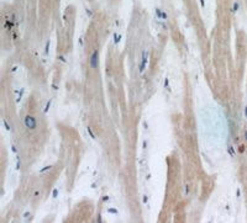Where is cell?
<instances>
[{
	"mask_svg": "<svg viewBox=\"0 0 247 223\" xmlns=\"http://www.w3.org/2000/svg\"><path fill=\"white\" fill-rule=\"evenodd\" d=\"M119 41H120V36H117V35H115V43H117Z\"/></svg>",
	"mask_w": 247,
	"mask_h": 223,
	"instance_id": "obj_8",
	"label": "cell"
},
{
	"mask_svg": "<svg viewBox=\"0 0 247 223\" xmlns=\"http://www.w3.org/2000/svg\"><path fill=\"white\" fill-rule=\"evenodd\" d=\"M156 12H157V16H158V17H161V18H167L166 12L161 11V10H159V9H157V10H156Z\"/></svg>",
	"mask_w": 247,
	"mask_h": 223,
	"instance_id": "obj_4",
	"label": "cell"
},
{
	"mask_svg": "<svg viewBox=\"0 0 247 223\" xmlns=\"http://www.w3.org/2000/svg\"><path fill=\"white\" fill-rule=\"evenodd\" d=\"M59 59H61V60H62V62H66V59H64V58H63V55H59Z\"/></svg>",
	"mask_w": 247,
	"mask_h": 223,
	"instance_id": "obj_11",
	"label": "cell"
},
{
	"mask_svg": "<svg viewBox=\"0 0 247 223\" xmlns=\"http://www.w3.org/2000/svg\"><path fill=\"white\" fill-rule=\"evenodd\" d=\"M245 116H246V117H247V106H246V107H245Z\"/></svg>",
	"mask_w": 247,
	"mask_h": 223,
	"instance_id": "obj_14",
	"label": "cell"
},
{
	"mask_svg": "<svg viewBox=\"0 0 247 223\" xmlns=\"http://www.w3.org/2000/svg\"><path fill=\"white\" fill-rule=\"evenodd\" d=\"M239 9V4H234V11H236Z\"/></svg>",
	"mask_w": 247,
	"mask_h": 223,
	"instance_id": "obj_9",
	"label": "cell"
},
{
	"mask_svg": "<svg viewBox=\"0 0 247 223\" xmlns=\"http://www.w3.org/2000/svg\"><path fill=\"white\" fill-rule=\"evenodd\" d=\"M146 63H147V52H143L142 54V62H141V66H140V72H143V69L146 67Z\"/></svg>",
	"mask_w": 247,
	"mask_h": 223,
	"instance_id": "obj_3",
	"label": "cell"
},
{
	"mask_svg": "<svg viewBox=\"0 0 247 223\" xmlns=\"http://www.w3.org/2000/svg\"><path fill=\"white\" fill-rule=\"evenodd\" d=\"M48 169H51V166H46L45 169H42V171H46V170H48Z\"/></svg>",
	"mask_w": 247,
	"mask_h": 223,
	"instance_id": "obj_12",
	"label": "cell"
},
{
	"mask_svg": "<svg viewBox=\"0 0 247 223\" xmlns=\"http://www.w3.org/2000/svg\"><path fill=\"white\" fill-rule=\"evenodd\" d=\"M168 85H169V83H168V79H166V80H164V86H166V88H168Z\"/></svg>",
	"mask_w": 247,
	"mask_h": 223,
	"instance_id": "obj_10",
	"label": "cell"
},
{
	"mask_svg": "<svg viewBox=\"0 0 247 223\" xmlns=\"http://www.w3.org/2000/svg\"><path fill=\"white\" fill-rule=\"evenodd\" d=\"M86 131H88V133H89V136H90L91 138H93V139H95V134L93 133V131H91V128H90L89 126H88V127H86Z\"/></svg>",
	"mask_w": 247,
	"mask_h": 223,
	"instance_id": "obj_5",
	"label": "cell"
},
{
	"mask_svg": "<svg viewBox=\"0 0 247 223\" xmlns=\"http://www.w3.org/2000/svg\"><path fill=\"white\" fill-rule=\"evenodd\" d=\"M228 152H230V154L234 157V150H232V147H228Z\"/></svg>",
	"mask_w": 247,
	"mask_h": 223,
	"instance_id": "obj_7",
	"label": "cell"
},
{
	"mask_svg": "<svg viewBox=\"0 0 247 223\" xmlns=\"http://www.w3.org/2000/svg\"><path fill=\"white\" fill-rule=\"evenodd\" d=\"M98 64H99V52L98 51H94L93 54H91L90 58H89V66L91 68H97Z\"/></svg>",
	"mask_w": 247,
	"mask_h": 223,
	"instance_id": "obj_2",
	"label": "cell"
},
{
	"mask_svg": "<svg viewBox=\"0 0 247 223\" xmlns=\"http://www.w3.org/2000/svg\"><path fill=\"white\" fill-rule=\"evenodd\" d=\"M49 106H51V101H48V103H47V106H46V109H45V111H46V112H47V111H48Z\"/></svg>",
	"mask_w": 247,
	"mask_h": 223,
	"instance_id": "obj_6",
	"label": "cell"
},
{
	"mask_svg": "<svg viewBox=\"0 0 247 223\" xmlns=\"http://www.w3.org/2000/svg\"><path fill=\"white\" fill-rule=\"evenodd\" d=\"M24 124H25V127L27 129H35L36 127H37V121H36V118L34 117V116L27 115L25 117V120H24Z\"/></svg>",
	"mask_w": 247,
	"mask_h": 223,
	"instance_id": "obj_1",
	"label": "cell"
},
{
	"mask_svg": "<svg viewBox=\"0 0 247 223\" xmlns=\"http://www.w3.org/2000/svg\"><path fill=\"white\" fill-rule=\"evenodd\" d=\"M188 192H189V187L185 186V194H188Z\"/></svg>",
	"mask_w": 247,
	"mask_h": 223,
	"instance_id": "obj_13",
	"label": "cell"
}]
</instances>
